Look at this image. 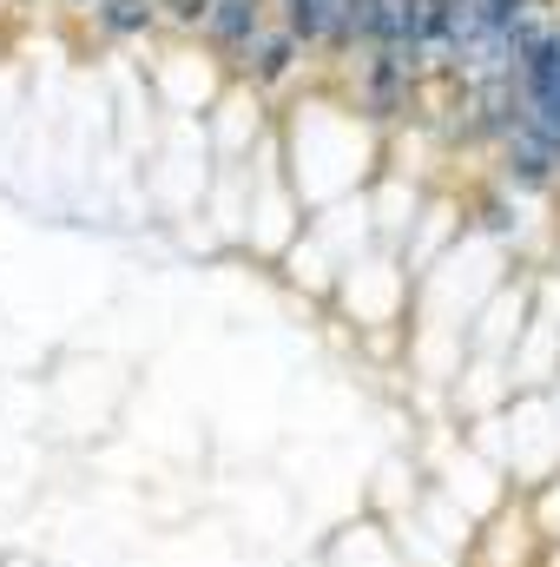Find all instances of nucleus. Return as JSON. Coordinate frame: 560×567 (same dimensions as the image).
Returning <instances> with one entry per match:
<instances>
[{
	"label": "nucleus",
	"instance_id": "obj_1",
	"mask_svg": "<svg viewBox=\"0 0 560 567\" xmlns=\"http://www.w3.org/2000/svg\"><path fill=\"white\" fill-rule=\"evenodd\" d=\"M205 33L218 47H258V0H211L205 7Z\"/></svg>",
	"mask_w": 560,
	"mask_h": 567
},
{
	"label": "nucleus",
	"instance_id": "obj_2",
	"mask_svg": "<svg viewBox=\"0 0 560 567\" xmlns=\"http://www.w3.org/2000/svg\"><path fill=\"white\" fill-rule=\"evenodd\" d=\"M100 20H106L113 33H139L145 20H152V7H145V0H106V7H100Z\"/></svg>",
	"mask_w": 560,
	"mask_h": 567
},
{
	"label": "nucleus",
	"instance_id": "obj_3",
	"mask_svg": "<svg viewBox=\"0 0 560 567\" xmlns=\"http://www.w3.org/2000/svg\"><path fill=\"white\" fill-rule=\"evenodd\" d=\"M290 40H297V33H283V40H258V73H265V80H278L283 66H290Z\"/></svg>",
	"mask_w": 560,
	"mask_h": 567
}]
</instances>
